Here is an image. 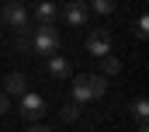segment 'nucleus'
<instances>
[{
  "mask_svg": "<svg viewBox=\"0 0 149 132\" xmlns=\"http://www.w3.org/2000/svg\"><path fill=\"white\" fill-rule=\"evenodd\" d=\"M108 94V77L101 73H80L73 77V104H90V101Z\"/></svg>",
  "mask_w": 149,
  "mask_h": 132,
  "instance_id": "1",
  "label": "nucleus"
},
{
  "mask_svg": "<svg viewBox=\"0 0 149 132\" xmlns=\"http://www.w3.org/2000/svg\"><path fill=\"white\" fill-rule=\"evenodd\" d=\"M28 42H31V52H38V56H56L59 52V32L56 28H42L38 25L28 35Z\"/></svg>",
  "mask_w": 149,
  "mask_h": 132,
  "instance_id": "2",
  "label": "nucleus"
},
{
  "mask_svg": "<svg viewBox=\"0 0 149 132\" xmlns=\"http://www.w3.org/2000/svg\"><path fill=\"white\" fill-rule=\"evenodd\" d=\"M17 115H21L24 122H38V118L45 115V98L35 94V91H24V94L17 98Z\"/></svg>",
  "mask_w": 149,
  "mask_h": 132,
  "instance_id": "3",
  "label": "nucleus"
},
{
  "mask_svg": "<svg viewBox=\"0 0 149 132\" xmlns=\"http://www.w3.org/2000/svg\"><path fill=\"white\" fill-rule=\"evenodd\" d=\"M87 52H90V56H97V59L111 56V32H104V28L90 32V35H87Z\"/></svg>",
  "mask_w": 149,
  "mask_h": 132,
  "instance_id": "4",
  "label": "nucleus"
},
{
  "mask_svg": "<svg viewBox=\"0 0 149 132\" xmlns=\"http://www.w3.org/2000/svg\"><path fill=\"white\" fill-rule=\"evenodd\" d=\"M0 21H7V25H14L17 32L28 25V11L17 4V0H7V4H0Z\"/></svg>",
  "mask_w": 149,
  "mask_h": 132,
  "instance_id": "5",
  "label": "nucleus"
},
{
  "mask_svg": "<svg viewBox=\"0 0 149 132\" xmlns=\"http://www.w3.org/2000/svg\"><path fill=\"white\" fill-rule=\"evenodd\" d=\"M45 73H49L52 80H66V77H73V63H70V59H63V56L56 52V56H49V66H45Z\"/></svg>",
  "mask_w": 149,
  "mask_h": 132,
  "instance_id": "6",
  "label": "nucleus"
},
{
  "mask_svg": "<svg viewBox=\"0 0 149 132\" xmlns=\"http://www.w3.org/2000/svg\"><path fill=\"white\" fill-rule=\"evenodd\" d=\"M24 91H28V77L24 73H7L3 77V94L7 98H21Z\"/></svg>",
  "mask_w": 149,
  "mask_h": 132,
  "instance_id": "7",
  "label": "nucleus"
},
{
  "mask_svg": "<svg viewBox=\"0 0 149 132\" xmlns=\"http://www.w3.org/2000/svg\"><path fill=\"white\" fill-rule=\"evenodd\" d=\"M56 18H59V7H56L52 0H42V4L35 7V21L42 25V28H52V21H56Z\"/></svg>",
  "mask_w": 149,
  "mask_h": 132,
  "instance_id": "8",
  "label": "nucleus"
},
{
  "mask_svg": "<svg viewBox=\"0 0 149 132\" xmlns=\"http://www.w3.org/2000/svg\"><path fill=\"white\" fill-rule=\"evenodd\" d=\"M59 14H63L70 25H83V21H87V4H83V0H70Z\"/></svg>",
  "mask_w": 149,
  "mask_h": 132,
  "instance_id": "9",
  "label": "nucleus"
},
{
  "mask_svg": "<svg viewBox=\"0 0 149 132\" xmlns=\"http://www.w3.org/2000/svg\"><path fill=\"white\" fill-rule=\"evenodd\" d=\"M121 73V59L118 56H104L101 59V77H118Z\"/></svg>",
  "mask_w": 149,
  "mask_h": 132,
  "instance_id": "10",
  "label": "nucleus"
},
{
  "mask_svg": "<svg viewBox=\"0 0 149 132\" xmlns=\"http://www.w3.org/2000/svg\"><path fill=\"white\" fill-rule=\"evenodd\" d=\"M132 115L139 118V125H146V122H149V101L146 98H135V101H132Z\"/></svg>",
  "mask_w": 149,
  "mask_h": 132,
  "instance_id": "11",
  "label": "nucleus"
},
{
  "mask_svg": "<svg viewBox=\"0 0 149 132\" xmlns=\"http://www.w3.org/2000/svg\"><path fill=\"white\" fill-rule=\"evenodd\" d=\"M90 7H94L97 14H111L114 7H118V0H90Z\"/></svg>",
  "mask_w": 149,
  "mask_h": 132,
  "instance_id": "12",
  "label": "nucleus"
},
{
  "mask_svg": "<svg viewBox=\"0 0 149 132\" xmlns=\"http://www.w3.org/2000/svg\"><path fill=\"white\" fill-rule=\"evenodd\" d=\"M146 35H149V18L142 14V18L135 21V38H139V42H146Z\"/></svg>",
  "mask_w": 149,
  "mask_h": 132,
  "instance_id": "13",
  "label": "nucleus"
},
{
  "mask_svg": "<svg viewBox=\"0 0 149 132\" xmlns=\"http://www.w3.org/2000/svg\"><path fill=\"white\" fill-rule=\"evenodd\" d=\"M63 118H66V122H76V118H80V104H73V101H70V104L63 108Z\"/></svg>",
  "mask_w": 149,
  "mask_h": 132,
  "instance_id": "14",
  "label": "nucleus"
},
{
  "mask_svg": "<svg viewBox=\"0 0 149 132\" xmlns=\"http://www.w3.org/2000/svg\"><path fill=\"white\" fill-rule=\"evenodd\" d=\"M17 49H21V52H31V42H28V35H17Z\"/></svg>",
  "mask_w": 149,
  "mask_h": 132,
  "instance_id": "15",
  "label": "nucleus"
},
{
  "mask_svg": "<svg viewBox=\"0 0 149 132\" xmlns=\"http://www.w3.org/2000/svg\"><path fill=\"white\" fill-rule=\"evenodd\" d=\"M7 108H10V98H7V94H3V91H0V115H3V111H7Z\"/></svg>",
  "mask_w": 149,
  "mask_h": 132,
  "instance_id": "16",
  "label": "nucleus"
},
{
  "mask_svg": "<svg viewBox=\"0 0 149 132\" xmlns=\"http://www.w3.org/2000/svg\"><path fill=\"white\" fill-rule=\"evenodd\" d=\"M28 132H52V129H49V125H31Z\"/></svg>",
  "mask_w": 149,
  "mask_h": 132,
  "instance_id": "17",
  "label": "nucleus"
},
{
  "mask_svg": "<svg viewBox=\"0 0 149 132\" xmlns=\"http://www.w3.org/2000/svg\"><path fill=\"white\" fill-rule=\"evenodd\" d=\"M139 132H149V125H139Z\"/></svg>",
  "mask_w": 149,
  "mask_h": 132,
  "instance_id": "18",
  "label": "nucleus"
}]
</instances>
